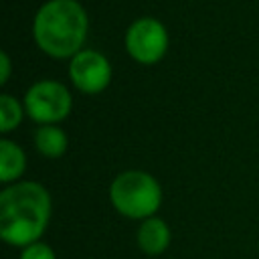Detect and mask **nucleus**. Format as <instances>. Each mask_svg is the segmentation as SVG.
<instances>
[{
  "label": "nucleus",
  "mask_w": 259,
  "mask_h": 259,
  "mask_svg": "<svg viewBox=\"0 0 259 259\" xmlns=\"http://www.w3.org/2000/svg\"><path fill=\"white\" fill-rule=\"evenodd\" d=\"M51 221V194L34 180L12 182L0 192V237L12 247H28Z\"/></svg>",
  "instance_id": "1"
},
{
  "label": "nucleus",
  "mask_w": 259,
  "mask_h": 259,
  "mask_svg": "<svg viewBox=\"0 0 259 259\" xmlns=\"http://www.w3.org/2000/svg\"><path fill=\"white\" fill-rule=\"evenodd\" d=\"M89 16L77 0H47L34 14L36 47L53 59H73L87 40Z\"/></svg>",
  "instance_id": "2"
},
{
  "label": "nucleus",
  "mask_w": 259,
  "mask_h": 259,
  "mask_svg": "<svg viewBox=\"0 0 259 259\" xmlns=\"http://www.w3.org/2000/svg\"><path fill=\"white\" fill-rule=\"evenodd\" d=\"M109 202L121 217L146 221L156 217L162 204V188L152 174L125 170L109 184Z\"/></svg>",
  "instance_id": "3"
},
{
  "label": "nucleus",
  "mask_w": 259,
  "mask_h": 259,
  "mask_svg": "<svg viewBox=\"0 0 259 259\" xmlns=\"http://www.w3.org/2000/svg\"><path fill=\"white\" fill-rule=\"evenodd\" d=\"M22 103L26 115L32 121H36L38 125H49L63 121L71 113L73 97L63 83L53 79H42L28 87Z\"/></svg>",
  "instance_id": "4"
},
{
  "label": "nucleus",
  "mask_w": 259,
  "mask_h": 259,
  "mask_svg": "<svg viewBox=\"0 0 259 259\" xmlns=\"http://www.w3.org/2000/svg\"><path fill=\"white\" fill-rule=\"evenodd\" d=\"M125 51L140 65H156L164 59L168 51V30L152 16H142L134 20L125 30Z\"/></svg>",
  "instance_id": "5"
},
{
  "label": "nucleus",
  "mask_w": 259,
  "mask_h": 259,
  "mask_svg": "<svg viewBox=\"0 0 259 259\" xmlns=\"http://www.w3.org/2000/svg\"><path fill=\"white\" fill-rule=\"evenodd\" d=\"M111 63L99 51L83 49L73 59H69V79L81 93L97 95L105 91L111 83Z\"/></svg>",
  "instance_id": "6"
},
{
  "label": "nucleus",
  "mask_w": 259,
  "mask_h": 259,
  "mask_svg": "<svg viewBox=\"0 0 259 259\" xmlns=\"http://www.w3.org/2000/svg\"><path fill=\"white\" fill-rule=\"evenodd\" d=\"M170 239H172L170 227L160 217H150V219L142 221L140 229H138V235H136L140 251L144 255H152V257L162 255L168 249Z\"/></svg>",
  "instance_id": "7"
},
{
  "label": "nucleus",
  "mask_w": 259,
  "mask_h": 259,
  "mask_svg": "<svg viewBox=\"0 0 259 259\" xmlns=\"http://www.w3.org/2000/svg\"><path fill=\"white\" fill-rule=\"evenodd\" d=\"M24 168H26L24 150L16 142H12L8 138L0 140V180L4 184L18 182V178L24 172Z\"/></svg>",
  "instance_id": "8"
},
{
  "label": "nucleus",
  "mask_w": 259,
  "mask_h": 259,
  "mask_svg": "<svg viewBox=\"0 0 259 259\" xmlns=\"http://www.w3.org/2000/svg\"><path fill=\"white\" fill-rule=\"evenodd\" d=\"M34 146L45 158H61L67 152L69 140L65 130L59 123L38 125L34 132Z\"/></svg>",
  "instance_id": "9"
},
{
  "label": "nucleus",
  "mask_w": 259,
  "mask_h": 259,
  "mask_svg": "<svg viewBox=\"0 0 259 259\" xmlns=\"http://www.w3.org/2000/svg\"><path fill=\"white\" fill-rule=\"evenodd\" d=\"M26 109H24V103H20L14 95H0V132L2 134H8L12 130H16L24 117Z\"/></svg>",
  "instance_id": "10"
},
{
  "label": "nucleus",
  "mask_w": 259,
  "mask_h": 259,
  "mask_svg": "<svg viewBox=\"0 0 259 259\" xmlns=\"http://www.w3.org/2000/svg\"><path fill=\"white\" fill-rule=\"evenodd\" d=\"M20 259H57V255H55L51 245H47L42 241H36V243L22 249Z\"/></svg>",
  "instance_id": "11"
},
{
  "label": "nucleus",
  "mask_w": 259,
  "mask_h": 259,
  "mask_svg": "<svg viewBox=\"0 0 259 259\" xmlns=\"http://www.w3.org/2000/svg\"><path fill=\"white\" fill-rule=\"evenodd\" d=\"M10 73H12V61H10V55L6 51L0 53V83L6 85L8 79H10Z\"/></svg>",
  "instance_id": "12"
}]
</instances>
